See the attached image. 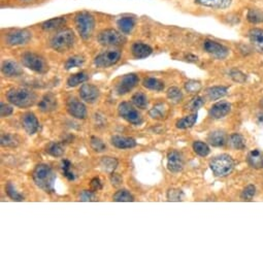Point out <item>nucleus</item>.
<instances>
[{
  "label": "nucleus",
  "mask_w": 263,
  "mask_h": 263,
  "mask_svg": "<svg viewBox=\"0 0 263 263\" xmlns=\"http://www.w3.org/2000/svg\"><path fill=\"white\" fill-rule=\"evenodd\" d=\"M33 181L37 187L45 192H54V184L56 175L52 167L48 164H38L32 174Z\"/></svg>",
  "instance_id": "nucleus-1"
},
{
  "label": "nucleus",
  "mask_w": 263,
  "mask_h": 263,
  "mask_svg": "<svg viewBox=\"0 0 263 263\" xmlns=\"http://www.w3.org/2000/svg\"><path fill=\"white\" fill-rule=\"evenodd\" d=\"M5 96L11 104L21 108L32 106L37 100L35 93L27 88H12L6 92Z\"/></svg>",
  "instance_id": "nucleus-2"
},
{
  "label": "nucleus",
  "mask_w": 263,
  "mask_h": 263,
  "mask_svg": "<svg viewBox=\"0 0 263 263\" xmlns=\"http://www.w3.org/2000/svg\"><path fill=\"white\" fill-rule=\"evenodd\" d=\"M76 42V37L73 31L69 28L62 29L50 39L51 48L59 53H64L70 50Z\"/></svg>",
  "instance_id": "nucleus-3"
},
{
  "label": "nucleus",
  "mask_w": 263,
  "mask_h": 263,
  "mask_svg": "<svg viewBox=\"0 0 263 263\" xmlns=\"http://www.w3.org/2000/svg\"><path fill=\"white\" fill-rule=\"evenodd\" d=\"M74 23L77 32L84 40L92 36L93 31L95 29V19L91 13L87 11L79 12L75 15Z\"/></svg>",
  "instance_id": "nucleus-4"
},
{
  "label": "nucleus",
  "mask_w": 263,
  "mask_h": 263,
  "mask_svg": "<svg viewBox=\"0 0 263 263\" xmlns=\"http://www.w3.org/2000/svg\"><path fill=\"white\" fill-rule=\"evenodd\" d=\"M211 169L217 177H226L232 173V170L235 168V161L229 155L222 154L219 156L215 157L211 161Z\"/></svg>",
  "instance_id": "nucleus-5"
},
{
  "label": "nucleus",
  "mask_w": 263,
  "mask_h": 263,
  "mask_svg": "<svg viewBox=\"0 0 263 263\" xmlns=\"http://www.w3.org/2000/svg\"><path fill=\"white\" fill-rule=\"evenodd\" d=\"M22 63L25 67L37 73H45L49 70V65L43 57L32 52H26L22 55Z\"/></svg>",
  "instance_id": "nucleus-6"
},
{
  "label": "nucleus",
  "mask_w": 263,
  "mask_h": 263,
  "mask_svg": "<svg viewBox=\"0 0 263 263\" xmlns=\"http://www.w3.org/2000/svg\"><path fill=\"white\" fill-rule=\"evenodd\" d=\"M98 42L101 45L106 46H114V45H121L126 42V37L122 32L115 29H105L98 34Z\"/></svg>",
  "instance_id": "nucleus-7"
},
{
  "label": "nucleus",
  "mask_w": 263,
  "mask_h": 263,
  "mask_svg": "<svg viewBox=\"0 0 263 263\" xmlns=\"http://www.w3.org/2000/svg\"><path fill=\"white\" fill-rule=\"evenodd\" d=\"M121 59V52L118 50H107L100 53L94 59V64L98 68H106L117 64Z\"/></svg>",
  "instance_id": "nucleus-8"
},
{
  "label": "nucleus",
  "mask_w": 263,
  "mask_h": 263,
  "mask_svg": "<svg viewBox=\"0 0 263 263\" xmlns=\"http://www.w3.org/2000/svg\"><path fill=\"white\" fill-rule=\"evenodd\" d=\"M119 115L127 122L133 125H141L143 123V117L129 102H121L118 106Z\"/></svg>",
  "instance_id": "nucleus-9"
},
{
  "label": "nucleus",
  "mask_w": 263,
  "mask_h": 263,
  "mask_svg": "<svg viewBox=\"0 0 263 263\" xmlns=\"http://www.w3.org/2000/svg\"><path fill=\"white\" fill-rule=\"evenodd\" d=\"M32 38V33L26 29L12 30L5 35V43L10 46L24 45Z\"/></svg>",
  "instance_id": "nucleus-10"
},
{
  "label": "nucleus",
  "mask_w": 263,
  "mask_h": 263,
  "mask_svg": "<svg viewBox=\"0 0 263 263\" xmlns=\"http://www.w3.org/2000/svg\"><path fill=\"white\" fill-rule=\"evenodd\" d=\"M138 82H139V79L135 73H129V74L124 75L116 86V93L120 96L125 95L127 94V93H129L134 87H136Z\"/></svg>",
  "instance_id": "nucleus-11"
},
{
  "label": "nucleus",
  "mask_w": 263,
  "mask_h": 263,
  "mask_svg": "<svg viewBox=\"0 0 263 263\" xmlns=\"http://www.w3.org/2000/svg\"><path fill=\"white\" fill-rule=\"evenodd\" d=\"M204 46L205 50L209 54L213 55L217 59H224L229 54V50L226 48V46L214 40H206Z\"/></svg>",
  "instance_id": "nucleus-12"
},
{
  "label": "nucleus",
  "mask_w": 263,
  "mask_h": 263,
  "mask_svg": "<svg viewBox=\"0 0 263 263\" xmlns=\"http://www.w3.org/2000/svg\"><path fill=\"white\" fill-rule=\"evenodd\" d=\"M66 110L68 114L75 118V119H80L84 120L87 117V108L86 105L76 99H70L67 104H66Z\"/></svg>",
  "instance_id": "nucleus-13"
},
{
  "label": "nucleus",
  "mask_w": 263,
  "mask_h": 263,
  "mask_svg": "<svg viewBox=\"0 0 263 263\" xmlns=\"http://www.w3.org/2000/svg\"><path fill=\"white\" fill-rule=\"evenodd\" d=\"M80 97L88 103H94L99 98V89L91 84H84L80 89Z\"/></svg>",
  "instance_id": "nucleus-14"
},
{
  "label": "nucleus",
  "mask_w": 263,
  "mask_h": 263,
  "mask_svg": "<svg viewBox=\"0 0 263 263\" xmlns=\"http://www.w3.org/2000/svg\"><path fill=\"white\" fill-rule=\"evenodd\" d=\"M184 167V160L182 154L178 151H172L167 155V169L170 173H180Z\"/></svg>",
  "instance_id": "nucleus-15"
},
{
  "label": "nucleus",
  "mask_w": 263,
  "mask_h": 263,
  "mask_svg": "<svg viewBox=\"0 0 263 263\" xmlns=\"http://www.w3.org/2000/svg\"><path fill=\"white\" fill-rule=\"evenodd\" d=\"M21 123L24 130L30 134H35L39 129V122L33 113H26L21 118Z\"/></svg>",
  "instance_id": "nucleus-16"
},
{
  "label": "nucleus",
  "mask_w": 263,
  "mask_h": 263,
  "mask_svg": "<svg viewBox=\"0 0 263 263\" xmlns=\"http://www.w3.org/2000/svg\"><path fill=\"white\" fill-rule=\"evenodd\" d=\"M231 111V104L227 101H220L215 103L210 108V116L214 119H221L227 116Z\"/></svg>",
  "instance_id": "nucleus-17"
},
{
  "label": "nucleus",
  "mask_w": 263,
  "mask_h": 263,
  "mask_svg": "<svg viewBox=\"0 0 263 263\" xmlns=\"http://www.w3.org/2000/svg\"><path fill=\"white\" fill-rule=\"evenodd\" d=\"M1 71L4 76L7 77H15L20 76L23 73L22 67L12 60H5L1 65Z\"/></svg>",
  "instance_id": "nucleus-18"
},
{
  "label": "nucleus",
  "mask_w": 263,
  "mask_h": 263,
  "mask_svg": "<svg viewBox=\"0 0 263 263\" xmlns=\"http://www.w3.org/2000/svg\"><path fill=\"white\" fill-rule=\"evenodd\" d=\"M111 143L117 149H132L136 147L137 143L134 138L128 136H121V135H114L111 138Z\"/></svg>",
  "instance_id": "nucleus-19"
},
{
  "label": "nucleus",
  "mask_w": 263,
  "mask_h": 263,
  "mask_svg": "<svg viewBox=\"0 0 263 263\" xmlns=\"http://www.w3.org/2000/svg\"><path fill=\"white\" fill-rule=\"evenodd\" d=\"M57 107V98L49 93L45 94L41 100L38 102V108L42 113H51L56 110Z\"/></svg>",
  "instance_id": "nucleus-20"
},
{
  "label": "nucleus",
  "mask_w": 263,
  "mask_h": 263,
  "mask_svg": "<svg viewBox=\"0 0 263 263\" xmlns=\"http://www.w3.org/2000/svg\"><path fill=\"white\" fill-rule=\"evenodd\" d=\"M153 50L149 44L143 42H135L131 46V53L136 59H144L152 54Z\"/></svg>",
  "instance_id": "nucleus-21"
},
{
  "label": "nucleus",
  "mask_w": 263,
  "mask_h": 263,
  "mask_svg": "<svg viewBox=\"0 0 263 263\" xmlns=\"http://www.w3.org/2000/svg\"><path fill=\"white\" fill-rule=\"evenodd\" d=\"M249 38L254 48L260 52L263 53V30L254 28L249 31Z\"/></svg>",
  "instance_id": "nucleus-22"
},
{
  "label": "nucleus",
  "mask_w": 263,
  "mask_h": 263,
  "mask_svg": "<svg viewBox=\"0 0 263 263\" xmlns=\"http://www.w3.org/2000/svg\"><path fill=\"white\" fill-rule=\"evenodd\" d=\"M208 142L213 147H223L226 143V135L221 130H214L209 134Z\"/></svg>",
  "instance_id": "nucleus-23"
},
{
  "label": "nucleus",
  "mask_w": 263,
  "mask_h": 263,
  "mask_svg": "<svg viewBox=\"0 0 263 263\" xmlns=\"http://www.w3.org/2000/svg\"><path fill=\"white\" fill-rule=\"evenodd\" d=\"M248 163L250 166L259 169L263 168V153L257 149L252 150L249 155H248Z\"/></svg>",
  "instance_id": "nucleus-24"
},
{
  "label": "nucleus",
  "mask_w": 263,
  "mask_h": 263,
  "mask_svg": "<svg viewBox=\"0 0 263 263\" xmlns=\"http://www.w3.org/2000/svg\"><path fill=\"white\" fill-rule=\"evenodd\" d=\"M167 110L168 108L165 103H158L149 111V116L155 120H163L167 114Z\"/></svg>",
  "instance_id": "nucleus-25"
},
{
  "label": "nucleus",
  "mask_w": 263,
  "mask_h": 263,
  "mask_svg": "<svg viewBox=\"0 0 263 263\" xmlns=\"http://www.w3.org/2000/svg\"><path fill=\"white\" fill-rule=\"evenodd\" d=\"M196 2L208 7L227 8L231 4V0H196Z\"/></svg>",
  "instance_id": "nucleus-26"
},
{
  "label": "nucleus",
  "mask_w": 263,
  "mask_h": 263,
  "mask_svg": "<svg viewBox=\"0 0 263 263\" xmlns=\"http://www.w3.org/2000/svg\"><path fill=\"white\" fill-rule=\"evenodd\" d=\"M118 26L122 33L128 34L135 26V20L131 17H123L118 21Z\"/></svg>",
  "instance_id": "nucleus-27"
},
{
  "label": "nucleus",
  "mask_w": 263,
  "mask_h": 263,
  "mask_svg": "<svg viewBox=\"0 0 263 263\" xmlns=\"http://www.w3.org/2000/svg\"><path fill=\"white\" fill-rule=\"evenodd\" d=\"M208 93V96L211 100H217V99H220L224 96L227 95L228 93V89L226 87H220V86H216V87H212L210 89H208L207 91Z\"/></svg>",
  "instance_id": "nucleus-28"
},
{
  "label": "nucleus",
  "mask_w": 263,
  "mask_h": 263,
  "mask_svg": "<svg viewBox=\"0 0 263 263\" xmlns=\"http://www.w3.org/2000/svg\"><path fill=\"white\" fill-rule=\"evenodd\" d=\"M66 23V19L64 17H59V18H54L51 20L45 21L41 24V28L46 31H51L58 29L60 27L63 26Z\"/></svg>",
  "instance_id": "nucleus-29"
},
{
  "label": "nucleus",
  "mask_w": 263,
  "mask_h": 263,
  "mask_svg": "<svg viewBox=\"0 0 263 263\" xmlns=\"http://www.w3.org/2000/svg\"><path fill=\"white\" fill-rule=\"evenodd\" d=\"M197 121V115L196 114H192L189 116H186L182 119H180L177 123H176V126L179 129H188L191 128L194 124Z\"/></svg>",
  "instance_id": "nucleus-30"
},
{
  "label": "nucleus",
  "mask_w": 263,
  "mask_h": 263,
  "mask_svg": "<svg viewBox=\"0 0 263 263\" xmlns=\"http://www.w3.org/2000/svg\"><path fill=\"white\" fill-rule=\"evenodd\" d=\"M131 101L137 108H141V110H146L149 105V99L143 92L135 93L131 98Z\"/></svg>",
  "instance_id": "nucleus-31"
},
{
  "label": "nucleus",
  "mask_w": 263,
  "mask_h": 263,
  "mask_svg": "<svg viewBox=\"0 0 263 263\" xmlns=\"http://www.w3.org/2000/svg\"><path fill=\"white\" fill-rule=\"evenodd\" d=\"M143 86L149 90L158 92L164 89V83L158 79H155V77H147L143 82Z\"/></svg>",
  "instance_id": "nucleus-32"
},
{
  "label": "nucleus",
  "mask_w": 263,
  "mask_h": 263,
  "mask_svg": "<svg viewBox=\"0 0 263 263\" xmlns=\"http://www.w3.org/2000/svg\"><path fill=\"white\" fill-rule=\"evenodd\" d=\"M229 145L235 150H244L246 148V141L240 133H232L229 136Z\"/></svg>",
  "instance_id": "nucleus-33"
},
{
  "label": "nucleus",
  "mask_w": 263,
  "mask_h": 263,
  "mask_svg": "<svg viewBox=\"0 0 263 263\" xmlns=\"http://www.w3.org/2000/svg\"><path fill=\"white\" fill-rule=\"evenodd\" d=\"M88 74L86 72H77L70 75L67 79V86L68 87H76L77 85L83 84L88 80Z\"/></svg>",
  "instance_id": "nucleus-34"
},
{
  "label": "nucleus",
  "mask_w": 263,
  "mask_h": 263,
  "mask_svg": "<svg viewBox=\"0 0 263 263\" xmlns=\"http://www.w3.org/2000/svg\"><path fill=\"white\" fill-rule=\"evenodd\" d=\"M100 166L104 172L113 174L118 166V160L113 157H103L100 161Z\"/></svg>",
  "instance_id": "nucleus-35"
},
{
  "label": "nucleus",
  "mask_w": 263,
  "mask_h": 263,
  "mask_svg": "<svg viewBox=\"0 0 263 263\" xmlns=\"http://www.w3.org/2000/svg\"><path fill=\"white\" fill-rule=\"evenodd\" d=\"M84 62H85V58L81 55H74V56H71L69 57L66 62H65V64H64V67L65 69H71V68H74V67H79L81 65L84 64Z\"/></svg>",
  "instance_id": "nucleus-36"
},
{
  "label": "nucleus",
  "mask_w": 263,
  "mask_h": 263,
  "mask_svg": "<svg viewBox=\"0 0 263 263\" xmlns=\"http://www.w3.org/2000/svg\"><path fill=\"white\" fill-rule=\"evenodd\" d=\"M113 199L115 201H118V203H130V201H133L134 198L131 195V193L125 189L123 190H119L117 191L114 196Z\"/></svg>",
  "instance_id": "nucleus-37"
},
{
  "label": "nucleus",
  "mask_w": 263,
  "mask_h": 263,
  "mask_svg": "<svg viewBox=\"0 0 263 263\" xmlns=\"http://www.w3.org/2000/svg\"><path fill=\"white\" fill-rule=\"evenodd\" d=\"M166 95H167V98L174 103H179L183 99V93L177 87L169 88L166 92Z\"/></svg>",
  "instance_id": "nucleus-38"
},
{
  "label": "nucleus",
  "mask_w": 263,
  "mask_h": 263,
  "mask_svg": "<svg viewBox=\"0 0 263 263\" xmlns=\"http://www.w3.org/2000/svg\"><path fill=\"white\" fill-rule=\"evenodd\" d=\"M5 192H6L7 196L10 199L14 200V201H22V200H24V196L17 191V189L14 188V186L10 182H8L5 185Z\"/></svg>",
  "instance_id": "nucleus-39"
},
{
  "label": "nucleus",
  "mask_w": 263,
  "mask_h": 263,
  "mask_svg": "<svg viewBox=\"0 0 263 263\" xmlns=\"http://www.w3.org/2000/svg\"><path fill=\"white\" fill-rule=\"evenodd\" d=\"M1 146L7 148H14L19 145V139L12 134H3L1 136Z\"/></svg>",
  "instance_id": "nucleus-40"
},
{
  "label": "nucleus",
  "mask_w": 263,
  "mask_h": 263,
  "mask_svg": "<svg viewBox=\"0 0 263 263\" xmlns=\"http://www.w3.org/2000/svg\"><path fill=\"white\" fill-rule=\"evenodd\" d=\"M193 150L197 155H199V156L201 157L208 156L211 152L210 147L206 143H203V142H195L193 144Z\"/></svg>",
  "instance_id": "nucleus-41"
},
{
  "label": "nucleus",
  "mask_w": 263,
  "mask_h": 263,
  "mask_svg": "<svg viewBox=\"0 0 263 263\" xmlns=\"http://www.w3.org/2000/svg\"><path fill=\"white\" fill-rule=\"evenodd\" d=\"M46 153L53 157H60L64 154V149L58 143H51L46 148Z\"/></svg>",
  "instance_id": "nucleus-42"
},
{
  "label": "nucleus",
  "mask_w": 263,
  "mask_h": 263,
  "mask_svg": "<svg viewBox=\"0 0 263 263\" xmlns=\"http://www.w3.org/2000/svg\"><path fill=\"white\" fill-rule=\"evenodd\" d=\"M248 21L252 24L263 22V11L259 9H250L248 12Z\"/></svg>",
  "instance_id": "nucleus-43"
},
{
  "label": "nucleus",
  "mask_w": 263,
  "mask_h": 263,
  "mask_svg": "<svg viewBox=\"0 0 263 263\" xmlns=\"http://www.w3.org/2000/svg\"><path fill=\"white\" fill-rule=\"evenodd\" d=\"M90 145H91V148L97 153H101V152H104L106 150L105 144L101 141L100 138H98L96 136H91Z\"/></svg>",
  "instance_id": "nucleus-44"
},
{
  "label": "nucleus",
  "mask_w": 263,
  "mask_h": 263,
  "mask_svg": "<svg viewBox=\"0 0 263 263\" xmlns=\"http://www.w3.org/2000/svg\"><path fill=\"white\" fill-rule=\"evenodd\" d=\"M205 98L201 96H196L194 97L187 105V108L190 111H197L200 107H203L205 105Z\"/></svg>",
  "instance_id": "nucleus-45"
},
{
  "label": "nucleus",
  "mask_w": 263,
  "mask_h": 263,
  "mask_svg": "<svg viewBox=\"0 0 263 263\" xmlns=\"http://www.w3.org/2000/svg\"><path fill=\"white\" fill-rule=\"evenodd\" d=\"M255 193H256V188H255V186H253V185H249V186H247V187L243 190L241 197H242L243 200L250 201V200H252V198L254 197Z\"/></svg>",
  "instance_id": "nucleus-46"
},
{
  "label": "nucleus",
  "mask_w": 263,
  "mask_h": 263,
  "mask_svg": "<svg viewBox=\"0 0 263 263\" xmlns=\"http://www.w3.org/2000/svg\"><path fill=\"white\" fill-rule=\"evenodd\" d=\"M71 162L67 159H64L63 161H62V169H63V174L64 176L69 180V181H73L75 179L73 173L71 172Z\"/></svg>",
  "instance_id": "nucleus-47"
},
{
  "label": "nucleus",
  "mask_w": 263,
  "mask_h": 263,
  "mask_svg": "<svg viewBox=\"0 0 263 263\" xmlns=\"http://www.w3.org/2000/svg\"><path fill=\"white\" fill-rule=\"evenodd\" d=\"M183 191L180 189H169L167 192V199L169 201H180L182 200Z\"/></svg>",
  "instance_id": "nucleus-48"
},
{
  "label": "nucleus",
  "mask_w": 263,
  "mask_h": 263,
  "mask_svg": "<svg viewBox=\"0 0 263 263\" xmlns=\"http://www.w3.org/2000/svg\"><path fill=\"white\" fill-rule=\"evenodd\" d=\"M185 89L186 91H188L189 93H196L198 91H200L201 89V84L198 81H188L187 83L185 84Z\"/></svg>",
  "instance_id": "nucleus-49"
},
{
  "label": "nucleus",
  "mask_w": 263,
  "mask_h": 263,
  "mask_svg": "<svg viewBox=\"0 0 263 263\" xmlns=\"http://www.w3.org/2000/svg\"><path fill=\"white\" fill-rule=\"evenodd\" d=\"M80 200L81 201H94L95 195L93 190H83L80 193Z\"/></svg>",
  "instance_id": "nucleus-50"
},
{
  "label": "nucleus",
  "mask_w": 263,
  "mask_h": 263,
  "mask_svg": "<svg viewBox=\"0 0 263 263\" xmlns=\"http://www.w3.org/2000/svg\"><path fill=\"white\" fill-rule=\"evenodd\" d=\"M12 112H13V108L9 104H5L3 102H1V104H0V115H1L2 118L10 116Z\"/></svg>",
  "instance_id": "nucleus-51"
},
{
  "label": "nucleus",
  "mask_w": 263,
  "mask_h": 263,
  "mask_svg": "<svg viewBox=\"0 0 263 263\" xmlns=\"http://www.w3.org/2000/svg\"><path fill=\"white\" fill-rule=\"evenodd\" d=\"M230 76H231L232 80H234L235 82H238V83H244L247 79L246 75L239 70H232L230 72Z\"/></svg>",
  "instance_id": "nucleus-52"
},
{
  "label": "nucleus",
  "mask_w": 263,
  "mask_h": 263,
  "mask_svg": "<svg viewBox=\"0 0 263 263\" xmlns=\"http://www.w3.org/2000/svg\"><path fill=\"white\" fill-rule=\"evenodd\" d=\"M91 188H92L93 191L101 190L102 185H101V182H100V180L98 178H94L91 181Z\"/></svg>",
  "instance_id": "nucleus-53"
},
{
  "label": "nucleus",
  "mask_w": 263,
  "mask_h": 263,
  "mask_svg": "<svg viewBox=\"0 0 263 263\" xmlns=\"http://www.w3.org/2000/svg\"><path fill=\"white\" fill-rule=\"evenodd\" d=\"M112 176H111V182H112V184L114 185V186H119V185H121V183H122V178H121V176L120 175H118V174H115V173H113V174H111Z\"/></svg>",
  "instance_id": "nucleus-54"
},
{
  "label": "nucleus",
  "mask_w": 263,
  "mask_h": 263,
  "mask_svg": "<svg viewBox=\"0 0 263 263\" xmlns=\"http://www.w3.org/2000/svg\"><path fill=\"white\" fill-rule=\"evenodd\" d=\"M257 123L259 124V125L263 126V112H261L257 115Z\"/></svg>",
  "instance_id": "nucleus-55"
},
{
  "label": "nucleus",
  "mask_w": 263,
  "mask_h": 263,
  "mask_svg": "<svg viewBox=\"0 0 263 263\" xmlns=\"http://www.w3.org/2000/svg\"><path fill=\"white\" fill-rule=\"evenodd\" d=\"M20 1L25 2V3H28V2H32V1H34V0H20Z\"/></svg>",
  "instance_id": "nucleus-56"
},
{
  "label": "nucleus",
  "mask_w": 263,
  "mask_h": 263,
  "mask_svg": "<svg viewBox=\"0 0 263 263\" xmlns=\"http://www.w3.org/2000/svg\"><path fill=\"white\" fill-rule=\"evenodd\" d=\"M260 105L263 107V98L261 99V101H260Z\"/></svg>",
  "instance_id": "nucleus-57"
}]
</instances>
